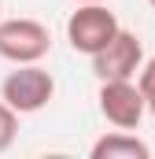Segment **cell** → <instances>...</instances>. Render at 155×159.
Returning a JSON list of instances; mask_svg holds the SVG:
<instances>
[{
    "label": "cell",
    "instance_id": "5b68a950",
    "mask_svg": "<svg viewBox=\"0 0 155 159\" xmlns=\"http://www.w3.org/2000/svg\"><path fill=\"white\" fill-rule=\"evenodd\" d=\"M92 59V74L100 81H111V78H137L140 63H144V44L133 30H118L115 37L107 41Z\"/></svg>",
    "mask_w": 155,
    "mask_h": 159
},
{
    "label": "cell",
    "instance_id": "3957f363",
    "mask_svg": "<svg viewBox=\"0 0 155 159\" xmlns=\"http://www.w3.org/2000/svg\"><path fill=\"white\" fill-rule=\"evenodd\" d=\"M118 30H122V26H118L115 11H107L104 0H96V4H78V11L67 19V41H70V48L81 52V56H96Z\"/></svg>",
    "mask_w": 155,
    "mask_h": 159
},
{
    "label": "cell",
    "instance_id": "8992f818",
    "mask_svg": "<svg viewBox=\"0 0 155 159\" xmlns=\"http://www.w3.org/2000/svg\"><path fill=\"white\" fill-rule=\"evenodd\" d=\"M89 156H92V159H148V156H152V148H148L140 137L118 129V133L100 137V141L89 148Z\"/></svg>",
    "mask_w": 155,
    "mask_h": 159
},
{
    "label": "cell",
    "instance_id": "277c9868",
    "mask_svg": "<svg viewBox=\"0 0 155 159\" xmlns=\"http://www.w3.org/2000/svg\"><path fill=\"white\" fill-rule=\"evenodd\" d=\"M100 115L118 126V129H133L140 126L144 111H148V100L144 93L137 89L133 78H111V81H100Z\"/></svg>",
    "mask_w": 155,
    "mask_h": 159
},
{
    "label": "cell",
    "instance_id": "ba28073f",
    "mask_svg": "<svg viewBox=\"0 0 155 159\" xmlns=\"http://www.w3.org/2000/svg\"><path fill=\"white\" fill-rule=\"evenodd\" d=\"M137 89L144 93V100H155V56L148 63H140V70H137Z\"/></svg>",
    "mask_w": 155,
    "mask_h": 159
},
{
    "label": "cell",
    "instance_id": "52a82bcc",
    "mask_svg": "<svg viewBox=\"0 0 155 159\" xmlns=\"http://www.w3.org/2000/svg\"><path fill=\"white\" fill-rule=\"evenodd\" d=\"M19 137V111H11L4 100H0V152H7Z\"/></svg>",
    "mask_w": 155,
    "mask_h": 159
},
{
    "label": "cell",
    "instance_id": "7a4b0ae2",
    "mask_svg": "<svg viewBox=\"0 0 155 159\" xmlns=\"http://www.w3.org/2000/svg\"><path fill=\"white\" fill-rule=\"evenodd\" d=\"M52 52V34L37 19H0V56L7 63H41Z\"/></svg>",
    "mask_w": 155,
    "mask_h": 159
},
{
    "label": "cell",
    "instance_id": "30bf717a",
    "mask_svg": "<svg viewBox=\"0 0 155 159\" xmlns=\"http://www.w3.org/2000/svg\"><path fill=\"white\" fill-rule=\"evenodd\" d=\"M78 4H96V0H78Z\"/></svg>",
    "mask_w": 155,
    "mask_h": 159
},
{
    "label": "cell",
    "instance_id": "9c48e42d",
    "mask_svg": "<svg viewBox=\"0 0 155 159\" xmlns=\"http://www.w3.org/2000/svg\"><path fill=\"white\" fill-rule=\"evenodd\" d=\"M148 111H152V115H155V100H148Z\"/></svg>",
    "mask_w": 155,
    "mask_h": 159
},
{
    "label": "cell",
    "instance_id": "8fae6325",
    "mask_svg": "<svg viewBox=\"0 0 155 159\" xmlns=\"http://www.w3.org/2000/svg\"><path fill=\"white\" fill-rule=\"evenodd\" d=\"M148 4H152V7H155V0H148Z\"/></svg>",
    "mask_w": 155,
    "mask_h": 159
},
{
    "label": "cell",
    "instance_id": "6da1fadb",
    "mask_svg": "<svg viewBox=\"0 0 155 159\" xmlns=\"http://www.w3.org/2000/svg\"><path fill=\"white\" fill-rule=\"evenodd\" d=\"M52 96H55V78L41 63H19V70H11L0 85V100L19 115H33L48 107Z\"/></svg>",
    "mask_w": 155,
    "mask_h": 159
}]
</instances>
